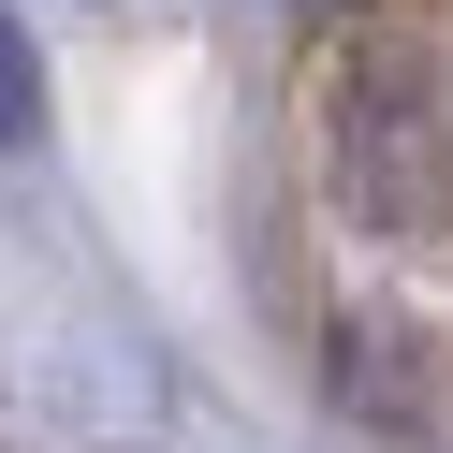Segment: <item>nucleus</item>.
<instances>
[{"instance_id":"obj_1","label":"nucleus","mask_w":453,"mask_h":453,"mask_svg":"<svg viewBox=\"0 0 453 453\" xmlns=\"http://www.w3.org/2000/svg\"><path fill=\"white\" fill-rule=\"evenodd\" d=\"M336 176H351V205L365 219H453V132H439V103H424V73L410 59H380L351 88V132H336Z\"/></svg>"},{"instance_id":"obj_2","label":"nucleus","mask_w":453,"mask_h":453,"mask_svg":"<svg viewBox=\"0 0 453 453\" xmlns=\"http://www.w3.org/2000/svg\"><path fill=\"white\" fill-rule=\"evenodd\" d=\"M0 132H30V59H15V30H0Z\"/></svg>"}]
</instances>
